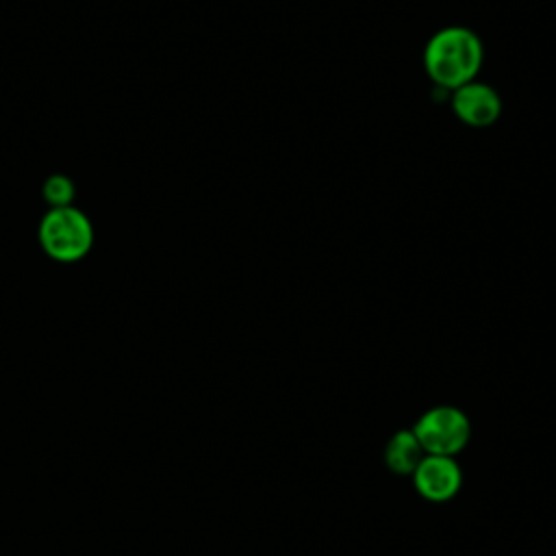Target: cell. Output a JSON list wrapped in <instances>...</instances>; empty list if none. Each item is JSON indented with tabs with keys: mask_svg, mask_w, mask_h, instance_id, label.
Wrapping results in <instances>:
<instances>
[{
	"mask_svg": "<svg viewBox=\"0 0 556 556\" xmlns=\"http://www.w3.org/2000/svg\"><path fill=\"white\" fill-rule=\"evenodd\" d=\"M452 113L467 126L484 128L491 126L502 113V98L500 93L480 80H471L460 85L450 96Z\"/></svg>",
	"mask_w": 556,
	"mask_h": 556,
	"instance_id": "cell-4",
	"label": "cell"
},
{
	"mask_svg": "<svg viewBox=\"0 0 556 556\" xmlns=\"http://www.w3.org/2000/svg\"><path fill=\"white\" fill-rule=\"evenodd\" d=\"M415 489L430 502H447L460 489L463 473L452 456L426 454L413 471Z\"/></svg>",
	"mask_w": 556,
	"mask_h": 556,
	"instance_id": "cell-5",
	"label": "cell"
},
{
	"mask_svg": "<svg viewBox=\"0 0 556 556\" xmlns=\"http://www.w3.org/2000/svg\"><path fill=\"white\" fill-rule=\"evenodd\" d=\"M41 250L59 261H80L93 245V226L76 206H52L39 224Z\"/></svg>",
	"mask_w": 556,
	"mask_h": 556,
	"instance_id": "cell-2",
	"label": "cell"
},
{
	"mask_svg": "<svg viewBox=\"0 0 556 556\" xmlns=\"http://www.w3.org/2000/svg\"><path fill=\"white\" fill-rule=\"evenodd\" d=\"M426 452L421 443L417 441L413 430H400L395 432L384 450V463L393 473L400 476H413L417 465L424 460Z\"/></svg>",
	"mask_w": 556,
	"mask_h": 556,
	"instance_id": "cell-6",
	"label": "cell"
},
{
	"mask_svg": "<svg viewBox=\"0 0 556 556\" xmlns=\"http://www.w3.org/2000/svg\"><path fill=\"white\" fill-rule=\"evenodd\" d=\"M484 61L482 39L467 26H445L437 30L424 48V67L441 89H458L476 80Z\"/></svg>",
	"mask_w": 556,
	"mask_h": 556,
	"instance_id": "cell-1",
	"label": "cell"
},
{
	"mask_svg": "<svg viewBox=\"0 0 556 556\" xmlns=\"http://www.w3.org/2000/svg\"><path fill=\"white\" fill-rule=\"evenodd\" d=\"M426 454L454 456L469 441V419L454 406H437L419 417L413 428Z\"/></svg>",
	"mask_w": 556,
	"mask_h": 556,
	"instance_id": "cell-3",
	"label": "cell"
},
{
	"mask_svg": "<svg viewBox=\"0 0 556 556\" xmlns=\"http://www.w3.org/2000/svg\"><path fill=\"white\" fill-rule=\"evenodd\" d=\"M43 195L52 206H67L74 198V187L65 176H52L43 185Z\"/></svg>",
	"mask_w": 556,
	"mask_h": 556,
	"instance_id": "cell-7",
	"label": "cell"
}]
</instances>
